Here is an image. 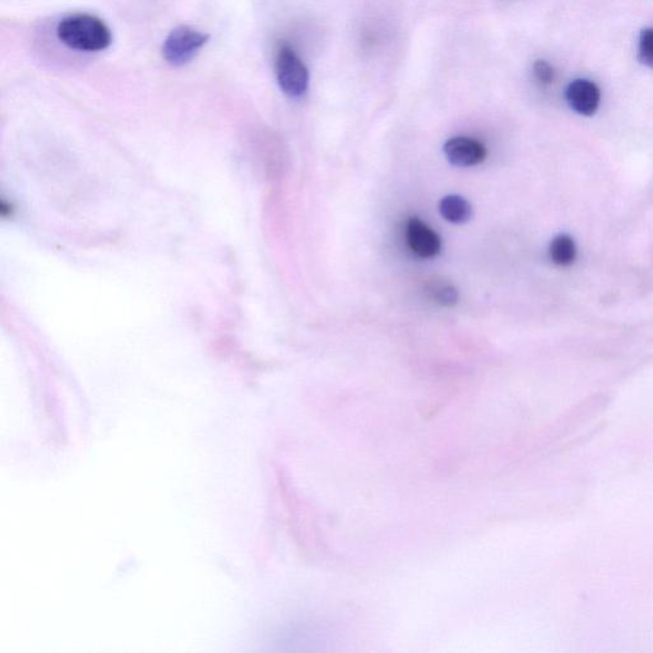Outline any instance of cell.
I'll list each match as a JSON object with an SVG mask.
<instances>
[{"label": "cell", "instance_id": "cell-9", "mask_svg": "<svg viewBox=\"0 0 653 653\" xmlns=\"http://www.w3.org/2000/svg\"><path fill=\"white\" fill-rule=\"evenodd\" d=\"M427 294L429 299L446 308L456 306L460 299L459 291L446 281H430L427 285Z\"/></svg>", "mask_w": 653, "mask_h": 653}, {"label": "cell", "instance_id": "cell-2", "mask_svg": "<svg viewBox=\"0 0 653 653\" xmlns=\"http://www.w3.org/2000/svg\"><path fill=\"white\" fill-rule=\"evenodd\" d=\"M275 70L278 85L289 98H302L309 86V72L303 60L289 45L278 47Z\"/></svg>", "mask_w": 653, "mask_h": 653}, {"label": "cell", "instance_id": "cell-11", "mask_svg": "<svg viewBox=\"0 0 653 653\" xmlns=\"http://www.w3.org/2000/svg\"><path fill=\"white\" fill-rule=\"evenodd\" d=\"M534 73L537 81L543 85H549L554 81V68L545 60H537L534 66Z\"/></svg>", "mask_w": 653, "mask_h": 653}, {"label": "cell", "instance_id": "cell-3", "mask_svg": "<svg viewBox=\"0 0 653 653\" xmlns=\"http://www.w3.org/2000/svg\"><path fill=\"white\" fill-rule=\"evenodd\" d=\"M208 40L210 35L189 26H179L163 41L162 56L172 67L185 66L194 59Z\"/></svg>", "mask_w": 653, "mask_h": 653}, {"label": "cell", "instance_id": "cell-4", "mask_svg": "<svg viewBox=\"0 0 653 653\" xmlns=\"http://www.w3.org/2000/svg\"><path fill=\"white\" fill-rule=\"evenodd\" d=\"M448 161L459 168L478 166L486 160V147L478 140L470 137H453L443 147Z\"/></svg>", "mask_w": 653, "mask_h": 653}, {"label": "cell", "instance_id": "cell-5", "mask_svg": "<svg viewBox=\"0 0 653 653\" xmlns=\"http://www.w3.org/2000/svg\"><path fill=\"white\" fill-rule=\"evenodd\" d=\"M406 239L409 249L420 258H434L441 251L438 233L418 217H411L406 226Z\"/></svg>", "mask_w": 653, "mask_h": 653}, {"label": "cell", "instance_id": "cell-7", "mask_svg": "<svg viewBox=\"0 0 653 653\" xmlns=\"http://www.w3.org/2000/svg\"><path fill=\"white\" fill-rule=\"evenodd\" d=\"M440 211L441 216L452 223H465L472 216L470 202L457 194L446 195L441 201Z\"/></svg>", "mask_w": 653, "mask_h": 653}, {"label": "cell", "instance_id": "cell-6", "mask_svg": "<svg viewBox=\"0 0 653 653\" xmlns=\"http://www.w3.org/2000/svg\"><path fill=\"white\" fill-rule=\"evenodd\" d=\"M566 102L575 113L591 117L601 102L600 88L590 79H575L565 91Z\"/></svg>", "mask_w": 653, "mask_h": 653}, {"label": "cell", "instance_id": "cell-8", "mask_svg": "<svg viewBox=\"0 0 653 653\" xmlns=\"http://www.w3.org/2000/svg\"><path fill=\"white\" fill-rule=\"evenodd\" d=\"M575 255H577V249L571 236L562 233L554 238L550 244V257L554 264L566 267L575 262Z\"/></svg>", "mask_w": 653, "mask_h": 653}, {"label": "cell", "instance_id": "cell-10", "mask_svg": "<svg viewBox=\"0 0 653 653\" xmlns=\"http://www.w3.org/2000/svg\"><path fill=\"white\" fill-rule=\"evenodd\" d=\"M639 59L653 69V27L642 31L639 38Z\"/></svg>", "mask_w": 653, "mask_h": 653}, {"label": "cell", "instance_id": "cell-1", "mask_svg": "<svg viewBox=\"0 0 653 653\" xmlns=\"http://www.w3.org/2000/svg\"><path fill=\"white\" fill-rule=\"evenodd\" d=\"M57 35L60 43L69 49L86 53L108 49L113 41L108 25L91 15H75L64 18L57 25Z\"/></svg>", "mask_w": 653, "mask_h": 653}]
</instances>
